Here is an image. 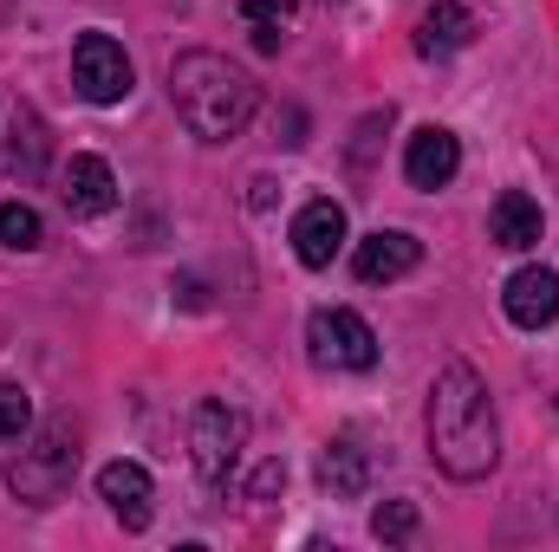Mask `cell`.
<instances>
[{
    "label": "cell",
    "instance_id": "6da1fadb",
    "mask_svg": "<svg viewBox=\"0 0 559 552\" xmlns=\"http://www.w3.org/2000/svg\"><path fill=\"white\" fill-rule=\"evenodd\" d=\"M429 455L449 481H481L501 461V422H495V397L481 384L475 364H442L429 384Z\"/></svg>",
    "mask_w": 559,
    "mask_h": 552
},
{
    "label": "cell",
    "instance_id": "7a4b0ae2",
    "mask_svg": "<svg viewBox=\"0 0 559 552\" xmlns=\"http://www.w3.org/2000/svg\"><path fill=\"white\" fill-rule=\"evenodd\" d=\"M169 105L176 118L189 124V137L202 143H228L241 137L261 111V85L228 59V52H209V46H189L169 59Z\"/></svg>",
    "mask_w": 559,
    "mask_h": 552
},
{
    "label": "cell",
    "instance_id": "3957f363",
    "mask_svg": "<svg viewBox=\"0 0 559 552\" xmlns=\"http://www.w3.org/2000/svg\"><path fill=\"white\" fill-rule=\"evenodd\" d=\"M79 475V429L72 422H46L20 435V455L7 461V494L20 507H52Z\"/></svg>",
    "mask_w": 559,
    "mask_h": 552
},
{
    "label": "cell",
    "instance_id": "277c9868",
    "mask_svg": "<svg viewBox=\"0 0 559 552\" xmlns=\"http://www.w3.org/2000/svg\"><path fill=\"white\" fill-rule=\"evenodd\" d=\"M241 442H248V416L222 397H202L189 416V461L202 475V488H228L235 461H241Z\"/></svg>",
    "mask_w": 559,
    "mask_h": 552
},
{
    "label": "cell",
    "instance_id": "5b68a950",
    "mask_svg": "<svg viewBox=\"0 0 559 552\" xmlns=\"http://www.w3.org/2000/svg\"><path fill=\"white\" fill-rule=\"evenodd\" d=\"M306 358L319 371H371L378 364V332L352 305H319L306 319Z\"/></svg>",
    "mask_w": 559,
    "mask_h": 552
},
{
    "label": "cell",
    "instance_id": "8992f818",
    "mask_svg": "<svg viewBox=\"0 0 559 552\" xmlns=\"http://www.w3.org/2000/svg\"><path fill=\"white\" fill-rule=\"evenodd\" d=\"M131 52L111 39V33H79L72 46V85L85 105H124L131 98Z\"/></svg>",
    "mask_w": 559,
    "mask_h": 552
},
{
    "label": "cell",
    "instance_id": "52a82bcc",
    "mask_svg": "<svg viewBox=\"0 0 559 552\" xmlns=\"http://www.w3.org/2000/svg\"><path fill=\"white\" fill-rule=\"evenodd\" d=\"M417 267H423V241L404 235V228H378V235H365L358 254H352V274L365 279V286H391V279L417 274Z\"/></svg>",
    "mask_w": 559,
    "mask_h": 552
},
{
    "label": "cell",
    "instance_id": "ba28073f",
    "mask_svg": "<svg viewBox=\"0 0 559 552\" xmlns=\"http://www.w3.org/2000/svg\"><path fill=\"white\" fill-rule=\"evenodd\" d=\"M98 501L118 514V527L143 533V527H150V514H156L150 468H143V461H111V468H98Z\"/></svg>",
    "mask_w": 559,
    "mask_h": 552
},
{
    "label": "cell",
    "instance_id": "9c48e42d",
    "mask_svg": "<svg viewBox=\"0 0 559 552\" xmlns=\"http://www.w3.org/2000/svg\"><path fill=\"white\" fill-rule=\"evenodd\" d=\"M338 248H345V208L338 202H306L299 215H293V254H299V267H332L338 261Z\"/></svg>",
    "mask_w": 559,
    "mask_h": 552
},
{
    "label": "cell",
    "instance_id": "30bf717a",
    "mask_svg": "<svg viewBox=\"0 0 559 552\" xmlns=\"http://www.w3.org/2000/svg\"><path fill=\"white\" fill-rule=\"evenodd\" d=\"M455 169H462V143H455V131L423 124L417 137L404 143V182H411V189H449Z\"/></svg>",
    "mask_w": 559,
    "mask_h": 552
},
{
    "label": "cell",
    "instance_id": "8fae6325",
    "mask_svg": "<svg viewBox=\"0 0 559 552\" xmlns=\"http://www.w3.org/2000/svg\"><path fill=\"white\" fill-rule=\"evenodd\" d=\"M59 195H66V208H72L79 221H98V215L118 208V176H111L105 156H72L66 176H59Z\"/></svg>",
    "mask_w": 559,
    "mask_h": 552
},
{
    "label": "cell",
    "instance_id": "7c38bea8",
    "mask_svg": "<svg viewBox=\"0 0 559 552\" xmlns=\"http://www.w3.org/2000/svg\"><path fill=\"white\" fill-rule=\"evenodd\" d=\"M501 312L521 325V332H540L559 319V274L554 267H521V274L501 286Z\"/></svg>",
    "mask_w": 559,
    "mask_h": 552
},
{
    "label": "cell",
    "instance_id": "4fadbf2b",
    "mask_svg": "<svg viewBox=\"0 0 559 552\" xmlns=\"http://www.w3.org/2000/svg\"><path fill=\"white\" fill-rule=\"evenodd\" d=\"M488 241L508 248V254H527L540 248V202L527 189H501L495 208H488Z\"/></svg>",
    "mask_w": 559,
    "mask_h": 552
},
{
    "label": "cell",
    "instance_id": "5bb4252c",
    "mask_svg": "<svg viewBox=\"0 0 559 552\" xmlns=\"http://www.w3.org/2000/svg\"><path fill=\"white\" fill-rule=\"evenodd\" d=\"M319 481H325L332 494H345V501H358V494L371 488V448H365L358 429H338V435L325 442V455H319Z\"/></svg>",
    "mask_w": 559,
    "mask_h": 552
},
{
    "label": "cell",
    "instance_id": "9a60e30c",
    "mask_svg": "<svg viewBox=\"0 0 559 552\" xmlns=\"http://www.w3.org/2000/svg\"><path fill=\"white\" fill-rule=\"evenodd\" d=\"M468 33H475L468 7H462V0H436V7L417 20V52L423 59H449V52L468 46Z\"/></svg>",
    "mask_w": 559,
    "mask_h": 552
},
{
    "label": "cell",
    "instance_id": "2e32d148",
    "mask_svg": "<svg viewBox=\"0 0 559 552\" xmlns=\"http://www.w3.org/2000/svg\"><path fill=\"white\" fill-rule=\"evenodd\" d=\"M13 163H20V176H39L46 169V124H39L33 105L13 111Z\"/></svg>",
    "mask_w": 559,
    "mask_h": 552
},
{
    "label": "cell",
    "instance_id": "e0dca14e",
    "mask_svg": "<svg viewBox=\"0 0 559 552\" xmlns=\"http://www.w3.org/2000/svg\"><path fill=\"white\" fill-rule=\"evenodd\" d=\"M0 241H7L13 254H33V248L46 241V221H39L26 202H0Z\"/></svg>",
    "mask_w": 559,
    "mask_h": 552
},
{
    "label": "cell",
    "instance_id": "ac0fdd59",
    "mask_svg": "<svg viewBox=\"0 0 559 552\" xmlns=\"http://www.w3.org/2000/svg\"><path fill=\"white\" fill-rule=\"evenodd\" d=\"M241 20L254 26V46H261V52H274L280 26L293 20V0H241Z\"/></svg>",
    "mask_w": 559,
    "mask_h": 552
},
{
    "label": "cell",
    "instance_id": "d6986e66",
    "mask_svg": "<svg viewBox=\"0 0 559 552\" xmlns=\"http://www.w3.org/2000/svg\"><path fill=\"white\" fill-rule=\"evenodd\" d=\"M33 429V397L20 384H0V442H20Z\"/></svg>",
    "mask_w": 559,
    "mask_h": 552
},
{
    "label": "cell",
    "instance_id": "ffe728a7",
    "mask_svg": "<svg viewBox=\"0 0 559 552\" xmlns=\"http://www.w3.org/2000/svg\"><path fill=\"white\" fill-rule=\"evenodd\" d=\"M371 533H378V540H391V547H397V540H411V533H417V501H384V507L371 514Z\"/></svg>",
    "mask_w": 559,
    "mask_h": 552
},
{
    "label": "cell",
    "instance_id": "44dd1931",
    "mask_svg": "<svg viewBox=\"0 0 559 552\" xmlns=\"http://www.w3.org/2000/svg\"><path fill=\"white\" fill-rule=\"evenodd\" d=\"M280 488H286V461H267V468H254V481H248V501H274Z\"/></svg>",
    "mask_w": 559,
    "mask_h": 552
}]
</instances>
